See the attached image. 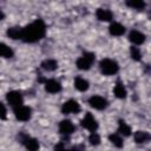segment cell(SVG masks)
<instances>
[{
    "label": "cell",
    "instance_id": "obj_2",
    "mask_svg": "<svg viewBox=\"0 0 151 151\" xmlns=\"http://www.w3.org/2000/svg\"><path fill=\"white\" fill-rule=\"evenodd\" d=\"M99 68H100V72L103 74H105V76H113V74H116L118 72L119 66H118L117 61L106 58V59L100 60Z\"/></svg>",
    "mask_w": 151,
    "mask_h": 151
},
{
    "label": "cell",
    "instance_id": "obj_13",
    "mask_svg": "<svg viewBox=\"0 0 151 151\" xmlns=\"http://www.w3.org/2000/svg\"><path fill=\"white\" fill-rule=\"evenodd\" d=\"M96 15H97V19L100 21H111L113 19L112 12L105 8H98L96 12Z\"/></svg>",
    "mask_w": 151,
    "mask_h": 151
},
{
    "label": "cell",
    "instance_id": "obj_27",
    "mask_svg": "<svg viewBox=\"0 0 151 151\" xmlns=\"http://www.w3.org/2000/svg\"><path fill=\"white\" fill-rule=\"evenodd\" d=\"M4 19H5V13L0 9V21H1V20H4Z\"/></svg>",
    "mask_w": 151,
    "mask_h": 151
},
{
    "label": "cell",
    "instance_id": "obj_3",
    "mask_svg": "<svg viewBox=\"0 0 151 151\" xmlns=\"http://www.w3.org/2000/svg\"><path fill=\"white\" fill-rule=\"evenodd\" d=\"M96 60V55L91 52H85L78 60H77V67L81 71H86V70H90L92 64L94 63Z\"/></svg>",
    "mask_w": 151,
    "mask_h": 151
},
{
    "label": "cell",
    "instance_id": "obj_22",
    "mask_svg": "<svg viewBox=\"0 0 151 151\" xmlns=\"http://www.w3.org/2000/svg\"><path fill=\"white\" fill-rule=\"evenodd\" d=\"M109 139H110V142H111L114 146H117V147H122V146L124 145L123 138H122V136H120L119 133H112V134H110V136H109Z\"/></svg>",
    "mask_w": 151,
    "mask_h": 151
},
{
    "label": "cell",
    "instance_id": "obj_20",
    "mask_svg": "<svg viewBox=\"0 0 151 151\" xmlns=\"http://www.w3.org/2000/svg\"><path fill=\"white\" fill-rule=\"evenodd\" d=\"M118 132L120 136H124V137H129L131 134V127L124 122V120H119V124H118Z\"/></svg>",
    "mask_w": 151,
    "mask_h": 151
},
{
    "label": "cell",
    "instance_id": "obj_26",
    "mask_svg": "<svg viewBox=\"0 0 151 151\" xmlns=\"http://www.w3.org/2000/svg\"><path fill=\"white\" fill-rule=\"evenodd\" d=\"M6 117H7L6 107H5V105L0 101V118H1V119H6Z\"/></svg>",
    "mask_w": 151,
    "mask_h": 151
},
{
    "label": "cell",
    "instance_id": "obj_23",
    "mask_svg": "<svg viewBox=\"0 0 151 151\" xmlns=\"http://www.w3.org/2000/svg\"><path fill=\"white\" fill-rule=\"evenodd\" d=\"M126 4L136 9H143L145 7V1L144 0H126Z\"/></svg>",
    "mask_w": 151,
    "mask_h": 151
},
{
    "label": "cell",
    "instance_id": "obj_5",
    "mask_svg": "<svg viewBox=\"0 0 151 151\" xmlns=\"http://www.w3.org/2000/svg\"><path fill=\"white\" fill-rule=\"evenodd\" d=\"M79 111H80V105L74 99H70L65 101L61 106V112L64 114H73V113H78Z\"/></svg>",
    "mask_w": 151,
    "mask_h": 151
},
{
    "label": "cell",
    "instance_id": "obj_21",
    "mask_svg": "<svg viewBox=\"0 0 151 151\" xmlns=\"http://www.w3.org/2000/svg\"><path fill=\"white\" fill-rule=\"evenodd\" d=\"M7 35L13 40L21 39V28L20 27H11L7 29Z\"/></svg>",
    "mask_w": 151,
    "mask_h": 151
},
{
    "label": "cell",
    "instance_id": "obj_11",
    "mask_svg": "<svg viewBox=\"0 0 151 151\" xmlns=\"http://www.w3.org/2000/svg\"><path fill=\"white\" fill-rule=\"evenodd\" d=\"M129 40L134 45H142L145 41V34L137 29H132L129 33Z\"/></svg>",
    "mask_w": 151,
    "mask_h": 151
},
{
    "label": "cell",
    "instance_id": "obj_10",
    "mask_svg": "<svg viewBox=\"0 0 151 151\" xmlns=\"http://www.w3.org/2000/svg\"><path fill=\"white\" fill-rule=\"evenodd\" d=\"M74 131V125L71 120L68 119H64L59 123V132L61 134H65V136H68L71 134L72 132Z\"/></svg>",
    "mask_w": 151,
    "mask_h": 151
},
{
    "label": "cell",
    "instance_id": "obj_25",
    "mask_svg": "<svg viewBox=\"0 0 151 151\" xmlns=\"http://www.w3.org/2000/svg\"><path fill=\"white\" fill-rule=\"evenodd\" d=\"M88 142H90L91 145L97 146V145L100 144V136H99L96 131H93V132L90 134V137H88Z\"/></svg>",
    "mask_w": 151,
    "mask_h": 151
},
{
    "label": "cell",
    "instance_id": "obj_16",
    "mask_svg": "<svg viewBox=\"0 0 151 151\" xmlns=\"http://www.w3.org/2000/svg\"><path fill=\"white\" fill-rule=\"evenodd\" d=\"M74 87H76L78 91H80V92H85V91L88 90L90 84H88V81H87L86 79L78 77V78L74 79Z\"/></svg>",
    "mask_w": 151,
    "mask_h": 151
},
{
    "label": "cell",
    "instance_id": "obj_12",
    "mask_svg": "<svg viewBox=\"0 0 151 151\" xmlns=\"http://www.w3.org/2000/svg\"><path fill=\"white\" fill-rule=\"evenodd\" d=\"M45 90L48 93H58L61 91V84L55 79H48L45 81Z\"/></svg>",
    "mask_w": 151,
    "mask_h": 151
},
{
    "label": "cell",
    "instance_id": "obj_7",
    "mask_svg": "<svg viewBox=\"0 0 151 151\" xmlns=\"http://www.w3.org/2000/svg\"><path fill=\"white\" fill-rule=\"evenodd\" d=\"M6 99L12 107H18V106L22 105V103H24V98H22L21 93L18 91H9L6 96Z\"/></svg>",
    "mask_w": 151,
    "mask_h": 151
},
{
    "label": "cell",
    "instance_id": "obj_8",
    "mask_svg": "<svg viewBox=\"0 0 151 151\" xmlns=\"http://www.w3.org/2000/svg\"><path fill=\"white\" fill-rule=\"evenodd\" d=\"M88 104L91 107L96 109V110H104L107 107L109 103L105 98L100 97V96H92L90 99H88Z\"/></svg>",
    "mask_w": 151,
    "mask_h": 151
},
{
    "label": "cell",
    "instance_id": "obj_17",
    "mask_svg": "<svg viewBox=\"0 0 151 151\" xmlns=\"http://www.w3.org/2000/svg\"><path fill=\"white\" fill-rule=\"evenodd\" d=\"M41 68L47 71V72H52V71H55L58 68V63L57 60L54 59H46L41 63Z\"/></svg>",
    "mask_w": 151,
    "mask_h": 151
},
{
    "label": "cell",
    "instance_id": "obj_9",
    "mask_svg": "<svg viewBox=\"0 0 151 151\" xmlns=\"http://www.w3.org/2000/svg\"><path fill=\"white\" fill-rule=\"evenodd\" d=\"M20 139H21V142H22V144L25 145L26 149H28L31 151H35V150L39 149V142L35 138H32V137L26 136V134H21Z\"/></svg>",
    "mask_w": 151,
    "mask_h": 151
},
{
    "label": "cell",
    "instance_id": "obj_28",
    "mask_svg": "<svg viewBox=\"0 0 151 151\" xmlns=\"http://www.w3.org/2000/svg\"><path fill=\"white\" fill-rule=\"evenodd\" d=\"M54 149H55V150H58V149H64V145H63V144H58V145L54 146Z\"/></svg>",
    "mask_w": 151,
    "mask_h": 151
},
{
    "label": "cell",
    "instance_id": "obj_18",
    "mask_svg": "<svg viewBox=\"0 0 151 151\" xmlns=\"http://www.w3.org/2000/svg\"><path fill=\"white\" fill-rule=\"evenodd\" d=\"M113 92H114V96H116L117 98H119V99H124V98L126 97V94H127L126 88H125L124 85H123L122 83H119V81L116 84V86H114V88H113Z\"/></svg>",
    "mask_w": 151,
    "mask_h": 151
},
{
    "label": "cell",
    "instance_id": "obj_14",
    "mask_svg": "<svg viewBox=\"0 0 151 151\" xmlns=\"http://www.w3.org/2000/svg\"><path fill=\"white\" fill-rule=\"evenodd\" d=\"M109 31H110V34L111 35H114V37H120L125 33V27L119 24V22H112L109 27Z\"/></svg>",
    "mask_w": 151,
    "mask_h": 151
},
{
    "label": "cell",
    "instance_id": "obj_4",
    "mask_svg": "<svg viewBox=\"0 0 151 151\" xmlns=\"http://www.w3.org/2000/svg\"><path fill=\"white\" fill-rule=\"evenodd\" d=\"M14 116L20 122H27L31 119V116H32V110L31 107L28 106H24V105H20L18 107H14Z\"/></svg>",
    "mask_w": 151,
    "mask_h": 151
},
{
    "label": "cell",
    "instance_id": "obj_15",
    "mask_svg": "<svg viewBox=\"0 0 151 151\" xmlns=\"http://www.w3.org/2000/svg\"><path fill=\"white\" fill-rule=\"evenodd\" d=\"M150 138H151V136H150V133L146 132V131H137V132L134 133V136H133V139H134V142H136L137 144L147 143V142L150 140Z\"/></svg>",
    "mask_w": 151,
    "mask_h": 151
},
{
    "label": "cell",
    "instance_id": "obj_1",
    "mask_svg": "<svg viewBox=\"0 0 151 151\" xmlns=\"http://www.w3.org/2000/svg\"><path fill=\"white\" fill-rule=\"evenodd\" d=\"M46 25L41 19H37L26 27L21 28V40L25 42H37L45 37Z\"/></svg>",
    "mask_w": 151,
    "mask_h": 151
},
{
    "label": "cell",
    "instance_id": "obj_6",
    "mask_svg": "<svg viewBox=\"0 0 151 151\" xmlns=\"http://www.w3.org/2000/svg\"><path fill=\"white\" fill-rule=\"evenodd\" d=\"M80 124H81V126H83L84 129H86V130H88V131H91V132L97 131V129H98V123H97L96 118H94L91 113H86V114L84 116V118L81 119Z\"/></svg>",
    "mask_w": 151,
    "mask_h": 151
},
{
    "label": "cell",
    "instance_id": "obj_24",
    "mask_svg": "<svg viewBox=\"0 0 151 151\" xmlns=\"http://www.w3.org/2000/svg\"><path fill=\"white\" fill-rule=\"evenodd\" d=\"M130 54H131V58H132L133 60H136V61H139V60L142 59V53H140L139 48L136 47V46H132V47L130 48Z\"/></svg>",
    "mask_w": 151,
    "mask_h": 151
},
{
    "label": "cell",
    "instance_id": "obj_19",
    "mask_svg": "<svg viewBox=\"0 0 151 151\" xmlns=\"http://www.w3.org/2000/svg\"><path fill=\"white\" fill-rule=\"evenodd\" d=\"M13 55H14L13 50L8 45H6L4 42H0V57H2V58H12Z\"/></svg>",
    "mask_w": 151,
    "mask_h": 151
}]
</instances>
